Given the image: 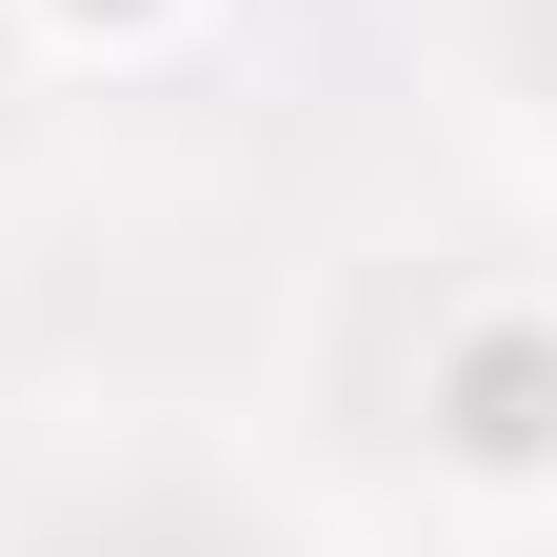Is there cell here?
I'll return each instance as SVG.
<instances>
[{
    "label": "cell",
    "instance_id": "6da1fadb",
    "mask_svg": "<svg viewBox=\"0 0 557 557\" xmlns=\"http://www.w3.org/2000/svg\"><path fill=\"white\" fill-rule=\"evenodd\" d=\"M21 557H278V518L239 498V478H199V458H120V478H81Z\"/></svg>",
    "mask_w": 557,
    "mask_h": 557
},
{
    "label": "cell",
    "instance_id": "7a4b0ae2",
    "mask_svg": "<svg viewBox=\"0 0 557 557\" xmlns=\"http://www.w3.org/2000/svg\"><path fill=\"white\" fill-rule=\"evenodd\" d=\"M478 60H498V81L557 120V0H478Z\"/></svg>",
    "mask_w": 557,
    "mask_h": 557
}]
</instances>
